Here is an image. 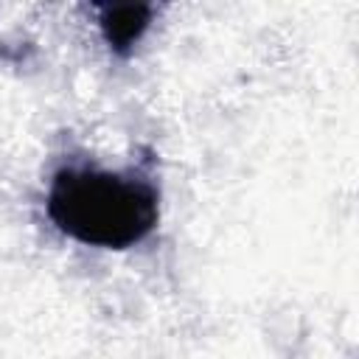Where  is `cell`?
Instances as JSON below:
<instances>
[{"label":"cell","mask_w":359,"mask_h":359,"mask_svg":"<svg viewBox=\"0 0 359 359\" xmlns=\"http://www.w3.org/2000/svg\"><path fill=\"white\" fill-rule=\"evenodd\" d=\"M123 17H126V20H121V17H118V8H115V11L109 14V20L104 22V25H107V36H109V42H115V45L132 42V39L146 28V8L123 6Z\"/></svg>","instance_id":"7a4b0ae2"},{"label":"cell","mask_w":359,"mask_h":359,"mask_svg":"<svg viewBox=\"0 0 359 359\" xmlns=\"http://www.w3.org/2000/svg\"><path fill=\"white\" fill-rule=\"evenodd\" d=\"M48 213L76 241L121 250L157 224V194L132 177L73 168L53 180Z\"/></svg>","instance_id":"6da1fadb"}]
</instances>
